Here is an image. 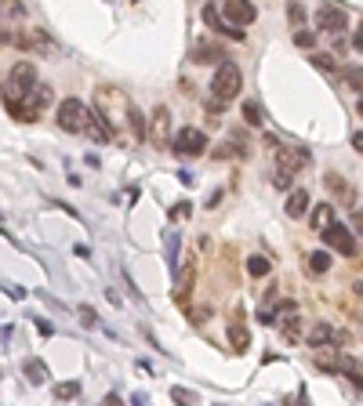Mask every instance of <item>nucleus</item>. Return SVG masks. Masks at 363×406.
<instances>
[{"label":"nucleus","instance_id":"1","mask_svg":"<svg viewBox=\"0 0 363 406\" xmlns=\"http://www.w3.org/2000/svg\"><path fill=\"white\" fill-rule=\"evenodd\" d=\"M240 87H244V73H240V66L236 62H222V66L214 69V76H211V99L214 102H233L236 94H240Z\"/></svg>","mask_w":363,"mask_h":406},{"label":"nucleus","instance_id":"29","mask_svg":"<svg viewBox=\"0 0 363 406\" xmlns=\"http://www.w3.org/2000/svg\"><path fill=\"white\" fill-rule=\"evenodd\" d=\"M353 47H356V51H363V26L356 29V37H353Z\"/></svg>","mask_w":363,"mask_h":406},{"label":"nucleus","instance_id":"28","mask_svg":"<svg viewBox=\"0 0 363 406\" xmlns=\"http://www.w3.org/2000/svg\"><path fill=\"white\" fill-rule=\"evenodd\" d=\"M287 22L302 26V22H305V8H298V4H287Z\"/></svg>","mask_w":363,"mask_h":406},{"label":"nucleus","instance_id":"4","mask_svg":"<svg viewBox=\"0 0 363 406\" xmlns=\"http://www.w3.org/2000/svg\"><path fill=\"white\" fill-rule=\"evenodd\" d=\"M320 232H323V243H327L330 251H338V254H345V257H353V254H356V236H353L349 225L330 221L327 229H320Z\"/></svg>","mask_w":363,"mask_h":406},{"label":"nucleus","instance_id":"22","mask_svg":"<svg viewBox=\"0 0 363 406\" xmlns=\"http://www.w3.org/2000/svg\"><path fill=\"white\" fill-rule=\"evenodd\" d=\"M0 15L4 19H26V8H22V0H0Z\"/></svg>","mask_w":363,"mask_h":406},{"label":"nucleus","instance_id":"17","mask_svg":"<svg viewBox=\"0 0 363 406\" xmlns=\"http://www.w3.org/2000/svg\"><path fill=\"white\" fill-rule=\"evenodd\" d=\"M327 269H330V254H327V251H312V254H309V272H312V276H323Z\"/></svg>","mask_w":363,"mask_h":406},{"label":"nucleus","instance_id":"11","mask_svg":"<svg viewBox=\"0 0 363 406\" xmlns=\"http://www.w3.org/2000/svg\"><path fill=\"white\" fill-rule=\"evenodd\" d=\"M323 185H327L330 192H335V196H338L341 203H356V189H353L349 182H345V178H341L338 171H327V178H323Z\"/></svg>","mask_w":363,"mask_h":406},{"label":"nucleus","instance_id":"26","mask_svg":"<svg viewBox=\"0 0 363 406\" xmlns=\"http://www.w3.org/2000/svg\"><path fill=\"white\" fill-rule=\"evenodd\" d=\"M294 44L309 51V47H316V33H309V29H298V33H294Z\"/></svg>","mask_w":363,"mask_h":406},{"label":"nucleus","instance_id":"24","mask_svg":"<svg viewBox=\"0 0 363 406\" xmlns=\"http://www.w3.org/2000/svg\"><path fill=\"white\" fill-rule=\"evenodd\" d=\"M298 323H302V319H298V316L283 319V337H287V341H298V337H302V327H298Z\"/></svg>","mask_w":363,"mask_h":406},{"label":"nucleus","instance_id":"10","mask_svg":"<svg viewBox=\"0 0 363 406\" xmlns=\"http://www.w3.org/2000/svg\"><path fill=\"white\" fill-rule=\"evenodd\" d=\"M193 283H196V265H193V262H185V265H182V272H178V283H175V301H178V305H189Z\"/></svg>","mask_w":363,"mask_h":406},{"label":"nucleus","instance_id":"7","mask_svg":"<svg viewBox=\"0 0 363 406\" xmlns=\"http://www.w3.org/2000/svg\"><path fill=\"white\" fill-rule=\"evenodd\" d=\"M276 167L287 171V174H298L309 167V149H302V145H280L276 149Z\"/></svg>","mask_w":363,"mask_h":406},{"label":"nucleus","instance_id":"5","mask_svg":"<svg viewBox=\"0 0 363 406\" xmlns=\"http://www.w3.org/2000/svg\"><path fill=\"white\" fill-rule=\"evenodd\" d=\"M316 26H320V33H345L349 29V15H345L338 4H320L316 8Z\"/></svg>","mask_w":363,"mask_h":406},{"label":"nucleus","instance_id":"25","mask_svg":"<svg viewBox=\"0 0 363 406\" xmlns=\"http://www.w3.org/2000/svg\"><path fill=\"white\" fill-rule=\"evenodd\" d=\"M26 373H33V378H37L33 384H44V381H47V370H44L40 360H29V363H26Z\"/></svg>","mask_w":363,"mask_h":406},{"label":"nucleus","instance_id":"8","mask_svg":"<svg viewBox=\"0 0 363 406\" xmlns=\"http://www.w3.org/2000/svg\"><path fill=\"white\" fill-rule=\"evenodd\" d=\"M222 15H226V22H233V26H251L258 19V8L251 4V0H226Z\"/></svg>","mask_w":363,"mask_h":406},{"label":"nucleus","instance_id":"31","mask_svg":"<svg viewBox=\"0 0 363 406\" xmlns=\"http://www.w3.org/2000/svg\"><path fill=\"white\" fill-rule=\"evenodd\" d=\"M356 112H360V117H363V94H360V102H356Z\"/></svg>","mask_w":363,"mask_h":406},{"label":"nucleus","instance_id":"18","mask_svg":"<svg viewBox=\"0 0 363 406\" xmlns=\"http://www.w3.org/2000/svg\"><path fill=\"white\" fill-rule=\"evenodd\" d=\"M341 80H345V87H349V91L363 94V66H353V69H345V73H341Z\"/></svg>","mask_w":363,"mask_h":406},{"label":"nucleus","instance_id":"27","mask_svg":"<svg viewBox=\"0 0 363 406\" xmlns=\"http://www.w3.org/2000/svg\"><path fill=\"white\" fill-rule=\"evenodd\" d=\"M312 66L323 69V73H330V69H335V55H312Z\"/></svg>","mask_w":363,"mask_h":406},{"label":"nucleus","instance_id":"12","mask_svg":"<svg viewBox=\"0 0 363 406\" xmlns=\"http://www.w3.org/2000/svg\"><path fill=\"white\" fill-rule=\"evenodd\" d=\"M309 192L305 189H291V196H287V203H283V210H287V218H305L309 214Z\"/></svg>","mask_w":363,"mask_h":406},{"label":"nucleus","instance_id":"13","mask_svg":"<svg viewBox=\"0 0 363 406\" xmlns=\"http://www.w3.org/2000/svg\"><path fill=\"white\" fill-rule=\"evenodd\" d=\"M84 131H87L94 142H109V138H113V131H109V127L102 124V117H99L94 109H87V117H84Z\"/></svg>","mask_w":363,"mask_h":406},{"label":"nucleus","instance_id":"15","mask_svg":"<svg viewBox=\"0 0 363 406\" xmlns=\"http://www.w3.org/2000/svg\"><path fill=\"white\" fill-rule=\"evenodd\" d=\"M309 221H312V229H327V225L335 221V207H330V203H320L316 210H312Z\"/></svg>","mask_w":363,"mask_h":406},{"label":"nucleus","instance_id":"19","mask_svg":"<svg viewBox=\"0 0 363 406\" xmlns=\"http://www.w3.org/2000/svg\"><path fill=\"white\" fill-rule=\"evenodd\" d=\"M244 120H247L251 127H262V124H265V109H262L258 102H244Z\"/></svg>","mask_w":363,"mask_h":406},{"label":"nucleus","instance_id":"14","mask_svg":"<svg viewBox=\"0 0 363 406\" xmlns=\"http://www.w3.org/2000/svg\"><path fill=\"white\" fill-rule=\"evenodd\" d=\"M196 62H226V51L222 47H214V44H200L196 51H193Z\"/></svg>","mask_w":363,"mask_h":406},{"label":"nucleus","instance_id":"6","mask_svg":"<svg viewBox=\"0 0 363 406\" xmlns=\"http://www.w3.org/2000/svg\"><path fill=\"white\" fill-rule=\"evenodd\" d=\"M208 149V135L200 131V127H182L175 135V153L178 156H203Z\"/></svg>","mask_w":363,"mask_h":406},{"label":"nucleus","instance_id":"2","mask_svg":"<svg viewBox=\"0 0 363 406\" xmlns=\"http://www.w3.org/2000/svg\"><path fill=\"white\" fill-rule=\"evenodd\" d=\"M33 84H37V66H33V62H15L11 73H8L4 99H19V94H26Z\"/></svg>","mask_w":363,"mask_h":406},{"label":"nucleus","instance_id":"23","mask_svg":"<svg viewBox=\"0 0 363 406\" xmlns=\"http://www.w3.org/2000/svg\"><path fill=\"white\" fill-rule=\"evenodd\" d=\"M81 396V381H66V384H55V399H76Z\"/></svg>","mask_w":363,"mask_h":406},{"label":"nucleus","instance_id":"21","mask_svg":"<svg viewBox=\"0 0 363 406\" xmlns=\"http://www.w3.org/2000/svg\"><path fill=\"white\" fill-rule=\"evenodd\" d=\"M153 131H156V142L164 145V138H167V109L164 105L153 112Z\"/></svg>","mask_w":363,"mask_h":406},{"label":"nucleus","instance_id":"3","mask_svg":"<svg viewBox=\"0 0 363 406\" xmlns=\"http://www.w3.org/2000/svg\"><path fill=\"white\" fill-rule=\"evenodd\" d=\"M84 117H87V105H84L81 99H62V102H58L55 120H58L62 131H69V135L84 131Z\"/></svg>","mask_w":363,"mask_h":406},{"label":"nucleus","instance_id":"20","mask_svg":"<svg viewBox=\"0 0 363 406\" xmlns=\"http://www.w3.org/2000/svg\"><path fill=\"white\" fill-rule=\"evenodd\" d=\"M269 269L273 265H269V257H265V254H251L247 257V272L251 276H269Z\"/></svg>","mask_w":363,"mask_h":406},{"label":"nucleus","instance_id":"9","mask_svg":"<svg viewBox=\"0 0 363 406\" xmlns=\"http://www.w3.org/2000/svg\"><path fill=\"white\" fill-rule=\"evenodd\" d=\"M345 341H349V334H345V330H335L330 323H316V327L309 330V345H312V348H320V345H338V348H341Z\"/></svg>","mask_w":363,"mask_h":406},{"label":"nucleus","instance_id":"30","mask_svg":"<svg viewBox=\"0 0 363 406\" xmlns=\"http://www.w3.org/2000/svg\"><path fill=\"white\" fill-rule=\"evenodd\" d=\"M353 145H356V153L363 156V131H356V135H353Z\"/></svg>","mask_w":363,"mask_h":406},{"label":"nucleus","instance_id":"16","mask_svg":"<svg viewBox=\"0 0 363 406\" xmlns=\"http://www.w3.org/2000/svg\"><path fill=\"white\" fill-rule=\"evenodd\" d=\"M229 341H233V348H236V352H244V348L251 345V334H247L244 323H233V327H229Z\"/></svg>","mask_w":363,"mask_h":406}]
</instances>
